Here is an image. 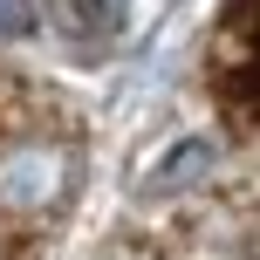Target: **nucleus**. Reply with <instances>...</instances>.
Wrapping results in <instances>:
<instances>
[{
  "instance_id": "obj_2",
  "label": "nucleus",
  "mask_w": 260,
  "mask_h": 260,
  "mask_svg": "<svg viewBox=\"0 0 260 260\" xmlns=\"http://www.w3.org/2000/svg\"><path fill=\"white\" fill-rule=\"evenodd\" d=\"M212 165H219V144H212V137H178L137 192L144 199H178V192H192L199 178H212Z\"/></svg>"
},
{
  "instance_id": "obj_4",
  "label": "nucleus",
  "mask_w": 260,
  "mask_h": 260,
  "mask_svg": "<svg viewBox=\"0 0 260 260\" xmlns=\"http://www.w3.org/2000/svg\"><path fill=\"white\" fill-rule=\"evenodd\" d=\"M35 35V0H0V41Z\"/></svg>"
},
{
  "instance_id": "obj_3",
  "label": "nucleus",
  "mask_w": 260,
  "mask_h": 260,
  "mask_svg": "<svg viewBox=\"0 0 260 260\" xmlns=\"http://www.w3.org/2000/svg\"><path fill=\"white\" fill-rule=\"evenodd\" d=\"M48 21L62 27L69 41L96 48V41H117L123 35V0H48Z\"/></svg>"
},
{
  "instance_id": "obj_1",
  "label": "nucleus",
  "mask_w": 260,
  "mask_h": 260,
  "mask_svg": "<svg viewBox=\"0 0 260 260\" xmlns=\"http://www.w3.org/2000/svg\"><path fill=\"white\" fill-rule=\"evenodd\" d=\"M76 192V151L55 137H21L0 151V212L7 219H41Z\"/></svg>"
}]
</instances>
